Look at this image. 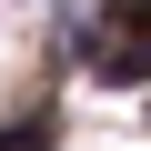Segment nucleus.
Wrapping results in <instances>:
<instances>
[{"instance_id":"nucleus-1","label":"nucleus","mask_w":151,"mask_h":151,"mask_svg":"<svg viewBox=\"0 0 151 151\" xmlns=\"http://www.w3.org/2000/svg\"><path fill=\"white\" fill-rule=\"evenodd\" d=\"M81 50L111 81H151V0H101L91 30H81Z\"/></svg>"}]
</instances>
